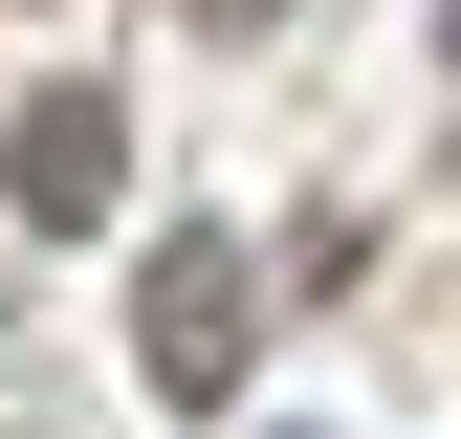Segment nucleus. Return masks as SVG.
<instances>
[{"label":"nucleus","mask_w":461,"mask_h":439,"mask_svg":"<svg viewBox=\"0 0 461 439\" xmlns=\"http://www.w3.org/2000/svg\"><path fill=\"white\" fill-rule=\"evenodd\" d=\"M110 176H132V110H110V88H44L23 132H0V198H23L44 242H88V220H110Z\"/></svg>","instance_id":"f03ea898"},{"label":"nucleus","mask_w":461,"mask_h":439,"mask_svg":"<svg viewBox=\"0 0 461 439\" xmlns=\"http://www.w3.org/2000/svg\"><path fill=\"white\" fill-rule=\"evenodd\" d=\"M242 352H264V264L220 242V220H176V242L132 264V373H154L176 417H220V396H242Z\"/></svg>","instance_id":"f257e3e1"},{"label":"nucleus","mask_w":461,"mask_h":439,"mask_svg":"<svg viewBox=\"0 0 461 439\" xmlns=\"http://www.w3.org/2000/svg\"><path fill=\"white\" fill-rule=\"evenodd\" d=\"M439 67H461V0H439Z\"/></svg>","instance_id":"20e7f679"},{"label":"nucleus","mask_w":461,"mask_h":439,"mask_svg":"<svg viewBox=\"0 0 461 439\" xmlns=\"http://www.w3.org/2000/svg\"><path fill=\"white\" fill-rule=\"evenodd\" d=\"M198 22H285V0H198Z\"/></svg>","instance_id":"7ed1b4c3"}]
</instances>
